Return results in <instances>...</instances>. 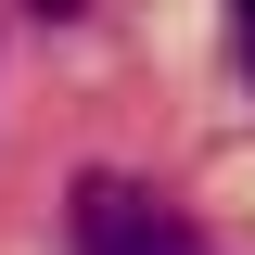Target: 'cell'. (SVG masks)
<instances>
[{
	"mask_svg": "<svg viewBox=\"0 0 255 255\" xmlns=\"http://www.w3.org/2000/svg\"><path fill=\"white\" fill-rule=\"evenodd\" d=\"M64 243H77V255H204L179 204L140 191V179H115V166H90V179L64 191Z\"/></svg>",
	"mask_w": 255,
	"mask_h": 255,
	"instance_id": "6da1fadb",
	"label": "cell"
},
{
	"mask_svg": "<svg viewBox=\"0 0 255 255\" xmlns=\"http://www.w3.org/2000/svg\"><path fill=\"white\" fill-rule=\"evenodd\" d=\"M230 51H243V77H255V0H230Z\"/></svg>",
	"mask_w": 255,
	"mask_h": 255,
	"instance_id": "7a4b0ae2",
	"label": "cell"
},
{
	"mask_svg": "<svg viewBox=\"0 0 255 255\" xmlns=\"http://www.w3.org/2000/svg\"><path fill=\"white\" fill-rule=\"evenodd\" d=\"M26 13H38V26H77V13H90V0H26Z\"/></svg>",
	"mask_w": 255,
	"mask_h": 255,
	"instance_id": "3957f363",
	"label": "cell"
}]
</instances>
